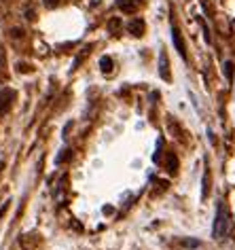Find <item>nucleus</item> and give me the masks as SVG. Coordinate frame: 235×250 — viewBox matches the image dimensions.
I'll return each instance as SVG.
<instances>
[{
  "instance_id": "nucleus-7",
  "label": "nucleus",
  "mask_w": 235,
  "mask_h": 250,
  "mask_svg": "<svg viewBox=\"0 0 235 250\" xmlns=\"http://www.w3.org/2000/svg\"><path fill=\"white\" fill-rule=\"evenodd\" d=\"M100 68H102V72H104V74H113V70H115V62H113V58L104 55V58L100 60Z\"/></svg>"
},
{
  "instance_id": "nucleus-4",
  "label": "nucleus",
  "mask_w": 235,
  "mask_h": 250,
  "mask_svg": "<svg viewBox=\"0 0 235 250\" xmlns=\"http://www.w3.org/2000/svg\"><path fill=\"white\" fill-rule=\"evenodd\" d=\"M172 41H174V47H176V51L180 53V58L187 60V45H184V39L178 28H172Z\"/></svg>"
},
{
  "instance_id": "nucleus-3",
  "label": "nucleus",
  "mask_w": 235,
  "mask_h": 250,
  "mask_svg": "<svg viewBox=\"0 0 235 250\" xmlns=\"http://www.w3.org/2000/svg\"><path fill=\"white\" fill-rule=\"evenodd\" d=\"M140 7H142V0H117V9L123 11V13H127V15L136 13Z\"/></svg>"
},
{
  "instance_id": "nucleus-1",
  "label": "nucleus",
  "mask_w": 235,
  "mask_h": 250,
  "mask_svg": "<svg viewBox=\"0 0 235 250\" xmlns=\"http://www.w3.org/2000/svg\"><path fill=\"white\" fill-rule=\"evenodd\" d=\"M227 227H229V212L225 208V204L218 202V206H216V216H214V227H212L214 240H222L227 233Z\"/></svg>"
},
{
  "instance_id": "nucleus-10",
  "label": "nucleus",
  "mask_w": 235,
  "mask_h": 250,
  "mask_svg": "<svg viewBox=\"0 0 235 250\" xmlns=\"http://www.w3.org/2000/svg\"><path fill=\"white\" fill-rule=\"evenodd\" d=\"M106 28H108L110 32H113V34H117V32H119V30L123 28V21H121V17H113V20H110V21L106 23Z\"/></svg>"
},
{
  "instance_id": "nucleus-15",
  "label": "nucleus",
  "mask_w": 235,
  "mask_h": 250,
  "mask_svg": "<svg viewBox=\"0 0 235 250\" xmlns=\"http://www.w3.org/2000/svg\"><path fill=\"white\" fill-rule=\"evenodd\" d=\"M15 36V39H20V36H23V30H13V32H11Z\"/></svg>"
},
{
  "instance_id": "nucleus-13",
  "label": "nucleus",
  "mask_w": 235,
  "mask_h": 250,
  "mask_svg": "<svg viewBox=\"0 0 235 250\" xmlns=\"http://www.w3.org/2000/svg\"><path fill=\"white\" fill-rule=\"evenodd\" d=\"M182 244H184V246H189V248H191V246H193V248L199 246V242H197V240H182Z\"/></svg>"
},
{
  "instance_id": "nucleus-5",
  "label": "nucleus",
  "mask_w": 235,
  "mask_h": 250,
  "mask_svg": "<svg viewBox=\"0 0 235 250\" xmlns=\"http://www.w3.org/2000/svg\"><path fill=\"white\" fill-rule=\"evenodd\" d=\"M159 77L163 81H170L172 74H170V60H168V53L161 49V53H159Z\"/></svg>"
},
{
  "instance_id": "nucleus-14",
  "label": "nucleus",
  "mask_w": 235,
  "mask_h": 250,
  "mask_svg": "<svg viewBox=\"0 0 235 250\" xmlns=\"http://www.w3.org/2000/svg\"><path fill=\"white\" fill-rule=\"evenodd\" d=\"M17 70H20V72H30L32 68H30L28 64H17Z\"/></svg>"
},
{
  "instance_id": "nucleus-2",
  "label": "nucleus",
  "mask_w": 235,
  "mask_h": 250,
  "mask_svg": "<svg viewBox=\"0 0 235 250\" xmlns=\"http://www.w3.org/2000/svg\"><path fill=\"white\" fill-rule=\"evenodd\" d=\"M15 98H17V93L13 89H9V87H7V89H0V117L7 115V112L11 110Z\"/></svg>"
},
{
  "instance_id": "nucleus-6",
  "label": "nucleus",
  "mask_w": 235,
  "mask_h": 250,
  "mask_svg": "<svg viewBox=\"0 0 235 250\" xmlns=\"http://www.w3.org/2000/svg\"><path fill=\"white\" fill-rule=\"evenodd\" d=\"M127 30L134 36H142V34H144V21H142V20H132V21H129V26H127Z\"/></svg>"
},
{
  "instance_id": "nucleus-16",
  "label": "nucleus",
  "mask_w": 235,
  "mask_h": 250,
  "mask_svg": "<svg viewBox=\"0 0 235 250\" xmlns=\"http://www.w3.org/2000/svg\"><path fill=\"white\" fill-rule=\"evenodd\" d=\"M7 208H9V202H7V204H4V206H2V208H0V216H2V214H4V212H7Z\"/></svg>"
},
{
  "instance_id": "nucleus-11",
  "label": "nucleus",
  "mask_w": 235,
  "mask_h": 250,
  "mask_svg": "<svg viewBox=\"0 0 235 250\" xmlns=\"http://www.w3.org/2000/svg\"><path fill=\"white\" fill-rule=\"evenodd\" d=\"M89 51H91V45H89V47H85V49H81V53L77 55V60H74V64H72V70H77V68H78V64H81V62H83V58H85V55H87Z\"/></svg>"
},
{
  "instance_id": "nucleus-12",
  "label": "nucleus",
  "mask_w": 235,
  "mask_h": 250,
  "mask_svg": "<svg viewBox=\"0 0 235 250\" xmlns=\"http://www.w3.org/2000/svg\"><path fill=\"white\" fill-rule=\"evenodd\" d=\"M70 159H72V151H68V148H64L59 157L55 159V164H66V161H70Z\"/></svg>"
},
{
  "instance_id": "nucleus-9",
  "label": "nucleus",
  "mask_w": 235,
  "mask_h": 250,
  "mask_svg": "<svg viewBox=\"0 0 235 250\" xmlns=\"http://www.w3.org/2000/svg\"><path fill=\"white\" fill-rule=\"evenodd\" d=\"M165 170H168L170 174H176V170H178V159H176L174 153L168 155V161H165Z\"/></svg>"
},
{
  "instance_id": "nucleus-8",
  "label": "nucleus",
  "mask_w": 235,
  "mask_h": 250,
  "mask_svg": "<svg viewBox=\"0 0 235 250\" xmlns=\"http://www.w3.org/2000/svg\"><path fill=\"white\" fill-rule=\"evenodd\" d=\"M222 72H225V77H227V81L229 83H233V74H235V64L231 60H227L225 62V66H222Z\"/></svg>"
}]
</instances>
